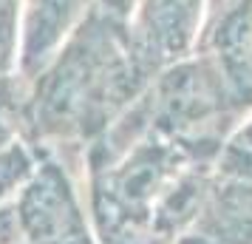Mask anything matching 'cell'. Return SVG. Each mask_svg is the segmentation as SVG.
<instances>
[{
	"mask_svg": "<svg viewBox=\"0 0 252 244\" xmlns=\"http://www.w3.org/2000/svg\"><path fill=\"white\" fill-rule=\"evenodd\" d=\"M207 0H139L125 23L127 40L148 71L176 66L193 54Z\"/></svg>",
	"mask_w": 252,
	"mask_h": 244,
	"instance_id": "cell-2",
	"label": "cell"
},
{
	"mask_svg": "<svg viewBox=\"0 0 252 244\" xmlns=\"http://www.w3.org/2000/svg\"><path fill=\"white\" fill-rule=\"evenodd\" d=\"M26 244H91L77 193L60 162H43L14 196Z\"/></svg>",
	"mask_w": 252,
	"mask_h": 244,
	"instance_id": "cell-1",
	"label": "cell"
}]
</instances>
